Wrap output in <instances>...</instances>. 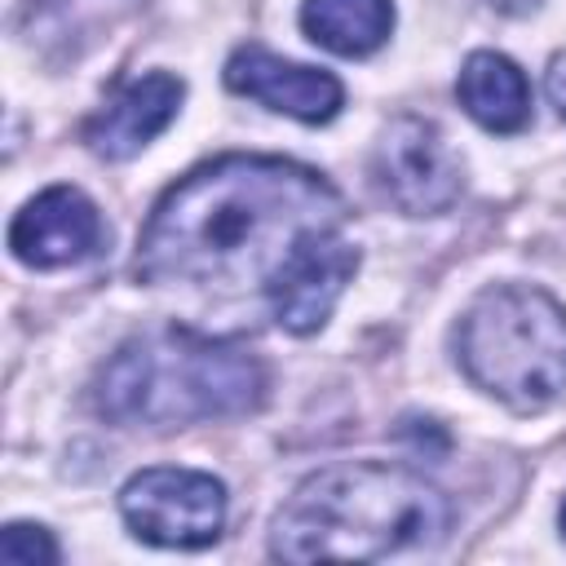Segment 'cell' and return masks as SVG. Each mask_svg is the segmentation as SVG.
<instances>
[{"mask_svg":"<svg viewBox=\"0 0 566 566\" xmlns=\"http://www.w3.org/2000/svg\"><path fill=\"white\" fill-rule=\"evenodd\" d=\"M0 557L9 566H49V562H57V544L35 522H9L0 535Z\"/></svg>","mask_w":566,"mask_h":566,"instance_id":"obj_13","label":"cell"},{"mask_svg":"<svg viewBox=\"0 0 566 566\" xmlns=\"http://www.w3.org/2000/svg\"><path fill=\"white\" fill-rule=\"evenodd\" d=\"M119 517L142 544L195 553L221 539L226 486L199 469H142L119 486Z\"/></svg>","mask_w":566,"mask_h":566,"instance_id":"obj_5","label":"cell"},{"mask_svg":"<svg viewBox=\"0 0 566 566\" xmlns=\"http://www.w3.org/2000/svg\"><path fill=\"white\" fill-rule=\"evenodd\" d=\"M301 31L336 57H367L389 40L394 4L389 0H305Z\"/></svg>","mask_w":566,"mask_h":566,"instance_id":"obj_12","label":"cell"},{"mask_svg":"<svg viewBox=\"0 0 566 566\" xmlns=\"http://www.w3.org/2000/svg\"><path fill=\"white\" fill-rule=\"evenodd\" d=\"M354 270H358V248L340 230L310 234L265 287L279 327L292 336H314L332 318Z\"/></svg>","mask_w":566,"mask_h":566,"instance_id":"obj_7","label":"cell"},{"mask_svg":"<svg viewBox=\"0 0 566 566\" xmlns=\"http://www.w3.org/2000/svg\"><path fill=\"white\" fill-rule=\"evenodd\" d=\"M265 389L270 376L252 349L190 327H159L124 340L106 358L93 407L124 429H186L252 416Z\"/></svg>","mask_w":566,"mask_h":566,"instance_id":"obj_3","label":"cell"},{"mask_svg":"<svg viewBox=\"0 0 566 566\" xmlns=\"http://www.w3.org/2000/svg\"><path fill=\"white\" fill-rule=\"evenodd\" d=\"M336 186L279 155H221L155 203L137 239V279L217 296L265 292L283 261L318 230H340Z\"/></svg>","mask_w":566,"mask_h":566,"instance_id":"obj_1","label":"cell"},{"mask_svg":"<svg viewBox=\"0 0 566 566\" xmlns=\"http://www.w3.org/2000/svg\"><path fill=\"white\" fill-rule=\"evenodd\" d=\"M548 97H553L557 115L566 119V53H557V57L548 62Z\"/></svg>","mask_w":566,"mask_h":566,"instance_id":"obj_14","label":"cell"},{"mask_svg":"<svg viewBox=\"0 0 566 566\" xmlns=\"http://www.w3.org/2000/svg\"><path fill=\"white\" fill-rule=\"evenodd\" d=\"M455 97L464 115L486 133H522L531 124V84L522 66L495 49H478L464 57Z\"/></svg>","mask_w":566,"mask_h":566,"instance_id":"obj_11","label":"cell"},{"mask_svg":"<svg viewBox=\"0 0 566 566\" xmlns=\"http://www.w3.org/2000/svg\"><path fill=\"white\" fill-rule=\"evenodd\" d=\"M557 526H562V539H566V500H562V509H557Z\"/></svg>","mask_w":566,"mask_h":566,"instance_id":"obj_16","label":"cell"},{"mask_svg":"<svg viewBox=\"0 0 566 566\" xmlns=\"http://www.w3.org/2000/svg\"><path fill=\"white\" fill-rule=\"evenodd\" d=\"M455 363L517 416L553 407L566 394V305L535 283L482 287L455 323Z\"/></svg>","mask_w":566,"mask_h":566,"instance_id":"obj_4","label":"cell"},{"mask_svg":"<svg viewBox=\"0 0 566 566\" xmlns=\"http://www.w3.org/2000/svg\"><path fill=\"white\" fill-rule=\"evenodd\" d=\"M181 97H186V84L172 71H146V75L128 80L84 124L88 150L97 159H133L177 119Z\"/></svg>","mask_w":566,"mask_h":566,"instance_id":"obj_10","label":"cell"},{"mask_svg":"<svg viewBox=\"0 0 566 566\" xmlns=\"http://www.w3.org/2000/svg\"><path fill=\"white\" fill-rule=\"evenodd\" d=\"M226 88L239 97H252L279 115H292L301 124H327L340 102L345 88L332 71L305 66V62H287L261 44H243L230 53L226 62Z\"/></svg>","mask_w":566,"mask_h":566,"instance_id":"obj_9","label":"cell"},{"mask_svg":"<svg viewBox=\"0 0 566 566\" xmlns=\"http://www.w3.org/2000/svg\"><path fill=\"white\" fill-rule=\"evenodd\" d=\"M491 9H500V13H531L539 0H486Z\"/></svg>","mask_w":566,"mask_h":566,"instance_id":"obj_15","label":"cell"},{"mask_svg":"<svg viewBox=\"0 0 566 566\" xmlns=\"http://www.w3.org/2000/svg\"><path fill=\"white\" fill-rule=\"evenodd\" d=\"M371 181L402 217H442L464 190V164L424 115H398L371 150Z\"/></svg>","mask_w":566,"mask_h":566,"instance_id":"obj_6","label":"cell"},{"mask_svg":"<svg viewBox=\"0 0 566 566\" xmlns=\"http://www.w3.org/2000/svg\"><path fill=\"white\" fill-rule=\"evenodd\" d=\"M451 531V500L407 464L340 460L310 473L270 522L283 562H376Z\"/></svg>","mask_w":566,"mask_h":566,"instance_id":"obj_2","label":"cell"},{"mask_svg":"<svg viewBox=\"0 0 566 566\" xmlns=\"http://www.w3.org/2000/svg\"><path fill=\"white\" fill-rule=\"evenodd\" d=\"M102 212L75 186H49L27 199L9 226V248L31 270L80 265L102 248Z\"/></svg>","mask_w":566,"mask_h":566,"instance_id":"obj_8","label":"cell"}]
</instances>
